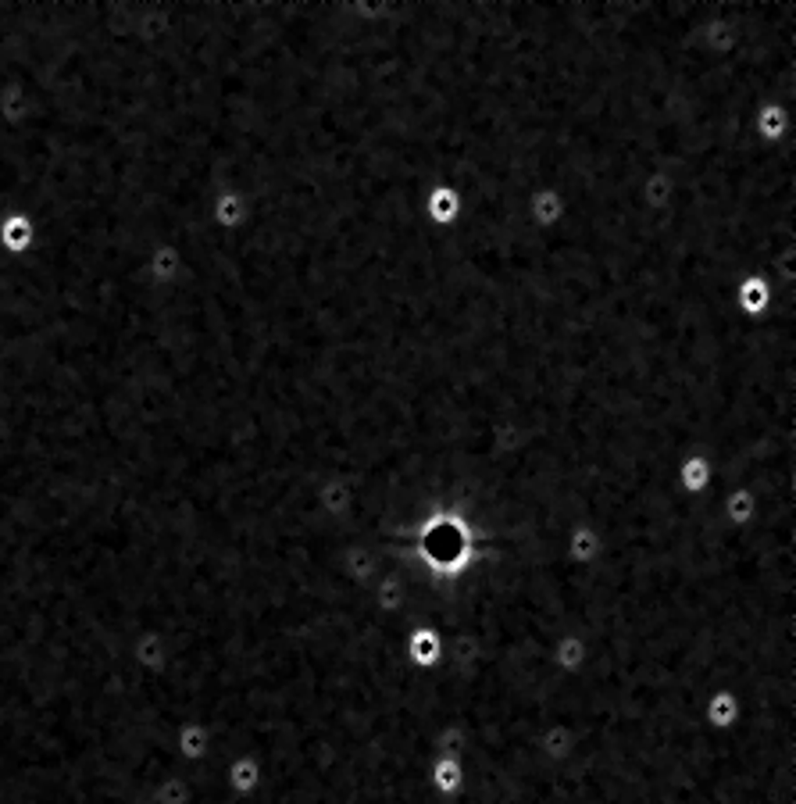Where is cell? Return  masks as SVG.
<instances>
[{"mask_svg":"<svg viewBox=\"0 0 796 804\" xmlns=\"http://www.w3.org/2000/svg\"><path fill=\"white\" fill-rule=\"evenodd\" d=\"M525 215L536 229L543 233H553L568 222V197H564V186H540L529 194L525 201Z\"/></svg>","mask_w":796,"mask_h":804,"instance_id":"obj_1","label":"cell"},{"mask_svg":"<svg viewBox=\"0 0 796 804\" xmlns=\"http://www.w3.org/2000/svg\"><path fill=\"white\" fill-rule=\"evenodd\" d=\"M750 126H753V136H757L761 144H768V147L786 144V140L793 136V115H790V104L764 101L757 111H753Z\"/></svg>","mask_w":796,"mask_h":804,"instance_id":"obj_2","label":"cell"},{"mask_svg":"<svg viewBox=\"0 0 796 804\" xmlns=\"http://www.w3.org/2000/svg\"><path fill=\"white\" fill-rule=\"evenodd\" d=\"M461 211H464V197H461V190H457L453 183L429 186V194H425V201H422V215H425V222H429L433 229L457 226V222H461Z\"/></svg>","mask_w":796,"mask_h":804,"instance_id":"obj_3","label":"cell"},{"mask_svg":"<svg viewBox=\"0 0 796 804\" xmlns=\"http://www.w3.org/2000/svg\"><path fill=\"white\" fill-rule=\"evenodd\" d=\"M33 240H36V226H33L29 211H7V215L0 218V247L11 254V257L29 254Z\"/></svg>","mask_w":796,"mask_h":804,"instance_id":"obj_4","label":"cell"},{"mask_svg":"<svg viewBox=\"0 0 796 804\" xmlns=\"http://www.w3.org/2000/svg\"><path fill=\"white\" fill-rule=\"evenodd\" d=\"M211 222H214V229H222V233H240L244 226L250 222V201L240 194V190H222L218 197H214V215H211Z\"/></svg>","mask_w":796,"mask_h":804,"instance_id":"obj_5","label":"cell"},{"mask_svg":"<svg viewBox=\"0 0 796 804\" xmlns=\"http://www.w3.org/2000/svg\"><path fill=\"white\" fill-rule=\"evenodd\" d=\"M179 265H183V254L175 244H161V247H154L147 261V272L150 279H154V286H172V279L179 276Z\"/></svg>","mask_w":796,"mask_h":804,"instance_id":"obj_6","label":"cell"},{"mask_svg":"<svg viewBox=\"0 0 796 804\" xmlns=\"http://www.w3.org/2000/svg\"><path fill=\"white\" fill-rule=\"evenodd\" d=\"M429 779H433V787H436L440 794H447V798L450 794H457L461 783H464V776H461V761H457L453 754H443V758L433 765V776H429Z\"/></svg>","mask_w":796,"mask_h":804,"instance_id":"obj_7","label":"cell"},{"mask_svg":"<svg viewBox=\"0 0 796 804\" xmlns=\"http://www.w3.org/2000/svg\"><path fill=\"white\" fill-rule=\"evenodd\" d=\"M711 479H714V468H711V461L703 454H693V457L682 461V483H686L690 494H703Z\"/></svg>","mask_w":796,"mask_h":804,"instance_id":"obj_8","label":"cell"},{"mask_svg":"<svg viewBox=\"0 0 796 804\" xmlns=\"http://www.w3.org/2000/svg\"><path fill=\"white\" fill-rule=\"evenodd\" d=\"M736 719H740V701H736V694L718 690V694L711 698V726H714V729H729V726H736Z\"/></svg>","mask_w":796,"mask_h":804,"instance_id":"obj_9","label":"cell"},{"mask_svg":"<svg viewBox=\"0 0 796 804\" xmlns=\"http://www.w3.org/2000/svg\"><path fill=\"white\" fill-rule=\"evenodd\" d=\"M407 651H411V658H414L418 665H436V658H440V633H433V629H418V633L411 637Z\"/></svg>","mask_w":796,"mask_h":804,"instance_id":"obj_10","label":"cell"},{"mask_svg":"<svg viewBox=\"0 0 796 804\" xmlns=\"http://www.w3.org/2000/svg\"><path fill=\"white\" fill-rule=\"evenodd\" d=\"M600 554V537L593 529H575L572 533V561H593Z\"/></svg>","mask_w":796,"mask_h":804,"instance_id":"obj_11","label":"cell"},{"mask_svg":"<svg viewBox=\"0 0 796 804\" xmlns=\"http://www.w3.org/2000/svg\"><path fill=\"white\" fill-rule=\"evenodd\" d=\"M750 515H753V490L736 487V490L729 494V518H732L736 526H743V522H750Z\"/></svg>","mask_w":796,"mask_h":804,"instance_id":"obj_12","label":"cell"},{"mask_svg":"<svg viewBox=\"0 0 796 804\" xmlns=\"http://www.w3.org/2000/svg\"><path fill=\"white\" fill-rule=\"evenodd\" d=\"M582 658H586V644H582L579 637H564V640H561V654H557L561 668L579 672V668H582Z\"/></svg>","mask_w":796,"mask_h":804,"instance_id":"obj_13","label":"cell"},{"mask_svg":"<svg viewBox=\"0 0 796 804\" xmlns=\"http://www.w3.org/2000/svg\"><path fill=\"white\" fill-rule=\"evenodd\" d=\"M229 783H233L240 794L254 790V787H257V761H250V758L236 761V765H233V772H229Z\"/></svg>","mask_w":796,"mask_h":804,"instance_id":"obj_14","label":"cell"}]
</instances>
